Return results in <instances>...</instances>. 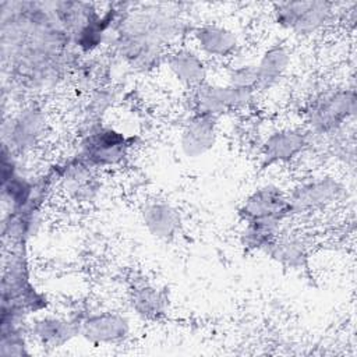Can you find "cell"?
<instances>
[{"label": "cell", "instance_id": "cell-1", "mask_svg": "<svg viewBox=\"0 0 357 357\" xmlns=\"http://www.w3.org/2000/svg\"><path fill=\"white\" fill-rule=\"evenodd\" d=\"M0 49L3 71L26 92L56 86L79 56L53 1H1Z\"/></svg>", "mask_w": 357, "mask_h": 357}, {"label": "cell", "instance_id": "cell-2", "mask_svg": "<svg viewBox=\"0 0 357 357\" xmlns=\"http://www.w3.org/2000/svg\"><path fill=\"white\" fill-rule=\"evenodd\" d=\"M47 305L46 294L39 291L31 279L26 247H8L3 261L1 311L28 317L46 311Z\"/></svg>", "mask_w": 357, "mask_h": 357}, {"label": "cell", "instance_id": "cell-3", "mask_svg": "<svg viewBox=\"0 0 357 357\" xmlns=\"http://www.w3.org/2000/svg\"><path fill=\"white\" fill-rule=\"evenodd\" d=\"M49 134V114L42 103L29 100L3 116L1 146L24 159L42 146Z\"/></svg>", "mask_w": 357, "mask_h": 357}, {"label": "cell", "instance_id": "cell-4", "mask_svg": "<svg viewBox=\"0 0 357 357\" xmlns=\"http://www.w3.org/2000/svg\"><path fill=\"white\" fill-rule=\"evenodd\" d=\"M135 138L102 123L84 130L75 155L89 167L102 172L119 167L134 149Z\"/></svg>", "mask_w": 357, "mask_h": 357}, {"label": "cell", "instance_id": "cell-5", "mask_svg": "<svg viewBox=\"0 0 357 357\" xmlns=\"http://www.w3.org/2000/svg\"><path fill=\"white\" fill-rule=\"evenodd\" d=\"M337 4L324 0L279 1L272 4V21L282 31L297 38H311L324 32L336 17Z\"/></svg>", "mask_w": 357, "mask_h": 357}, {"label": "cell", "instance_id": "cell-6", "mask_svg": "<svg viewBox=\"0 0 357 357\" xmlns=\"http://www.w3.org/2000/svg\"><path fill=\"white\" fill-rule=\"evenodd\" d=\"M356 92L351 88L329 89L312 99L305 112V130L311 135H335L356 114Z\"/></svg>", "mask_w": 357, "mask_h": 357}, {"label": "cell", "instance_id": "cell-7", "mask_svg": "<svg viewBox=\"0 0 357 357\" xmlns=\"http://www.w3.org/2000/svg\"><path fill=\"white\" fill-rule=\"evenodd\" d=\"M257 98L252 89L236 88L227 84L211 82L209 79L190 91L191 113H204L219 119L230 112L248 109Z\"/></svg>", "mask_w": 357, "mask_h": 357}, {"label": "cell", "instance_id": "cell-8", "mask_svg": "<svg viewBox=\"0 0 357 357\" xmlns=\"http://www.w3.org/2000/svg\"><path fill=\"white\" fill-rule=\"evenodd\" d=\"M293 216L287 190L265 183L245 195L238 206V218L244 222H266L283 226Z\"/></svg>", "mask_w": 357, "mask_h": 357}, {"label": "cell", "instance_id": "cell-9", "mask_svg": "<svg viewBox=\"0 0 357 357\" xmlns=\"http://www.w3.org/2000/svg\"><path fill=\"white\" fill-rule=\"evenodd\" d=\"M75 318L78 322V336L95 347L120 344L132 332L130 317L117 310H93Z\"/></svg>", "mask_w": 357, "mask_h": 357}, {"label": "cell", "instance_id": "cell-10", "mask_svg": "<svg viewBox=\"0 0 357 357\" xmlns=\"http://www.w3.org/2000/svg\"><path fill=\"white\" fill-rule=\"evenodd\" d=\"M311 139L312 135L305 127L284 126L271 131L261 144V166L269 169L293 163L310 148Z\"/></svg>", "mask_w": 357, "mask_h": 357}, {"label": "cell", "instance_id": "cell-11", "mask_svg": "<svg viewBox=\"0 0 357 357\" xmlns=\"http://www.w3.org/2000/svg\"><path fill=\"white\" fill-rule=\"evenodd\" d=\"M191 46L208 61H230L241 47L240 33L225 22H202L190 29Z\"/></svg>", "mask_w": 357, "mask_h": 357}, {"label": "cell", "instance_id": "cell-12", "mask_svg": "<svg viewBox=\"0 0 357 357\" xmlns=\"http://www.w3.org/2000/svg\"><path fill=\"white\" fill-rule=\"evenodd\" d=\"M293 215L325 209L344 194L343 184L333 176H315L287 190Z\"/></svg>", "mask_w": 357, "mask_h": 357}, {"label": "cell", "instance_id": "cell-13", "mask_svg": "<svg viewBox=\"0 0 357 357\" xmlns=\"http://www.w3.org/2000/svg\"><path fill=\"white\" fill-rule=\"evenodd\" d=\"M169 77L181 88L192 91L208 81V61L191 46L177 45L172 47L163 61Z\"/></svg>", "mask_w": 357, "mask_h": 357}, {"label": "cell", "instance_id": "cell-14", "mask_svg": "<svg viewBox=\"0 0 357 357\" xmlns=\"http://www.w3.org/2000/svg\"><path fill=\"white\" fill-rule=\"evenodd\" d=\"M218 120L204 113H191L178 132V149L187 159L208 155L218 142Z\"/></svg>", "mask_w": 357, "mask_h": 357}, {"label": "cell", "instance_id": "cell-15", "mask_svg": "<svg viewBox=\"0 0 357 357\" xmlns=\"http://www.w3.org/2000/svg\"><path fill=\"white\" fill-rule=\"evenodd\" d=\"M29 337L40 347L54 350L68 344L78 337V322L75 317H64L52 312L33 315L28 322Z\"/></svg>", "mask_w": 357, "mask_h": 357}, {"label": "cell", "instance_id": "cell-16", "mask_svg": "<svg viewBox=\"0 0 357 357\" xmlns=\"http://www.w3.org/2000/svg\"><path fill=\"white\" fill-rule=\"evenodd\" d=\"M139 219L146 233L159 241L174 240L183 227L180 209L166 199L146 201L139 209Z\"/></svg>", "mask_w": 357, "mask_h": 357}, {"label": "cell", "instance_id": "cell-17", "mask_svg": "<svg viewBox=\"0 0 357 357\" xmlns=\"http://www.w3.org/2000/svg\"><path fill=\"white\" fill-rule=\"evenodd\" d=\"M291 67V52L284 43L266 46L255 59L257 92L273 89Z\"/></svg>", "mask_w": 357, "mask_h": 357}, {"label": "cell", "instance_id": "cell-18", "mask_svg": "<svg viewBox=\"0 0 357 357\" xmlns=\"http://www.w3.org/2000/svg\"><path fill=\"white\" fill-rule=\"evenodd\" d=\"M128 303L132 312L145 321L162 318L169 308L167 291L146 279L134 282L128 290Z\"/></svg>", "mask_w": 357, "mask_h": 357}, {"label": "cell", "instance_id": "cell-19", "mask_svg": "<svg viewBox=\"0 0 357 357\" xmlns=\"http://www.w3.org/2000/svg\"><path fill=\"white\" fill-rule=\"evenodd\" d=\"M280 231V225L266 222H244L240 231V244L247 252H268Z\"/></svg>", "mask_w": 357, "mask_h": 357}, {"label": "cell", "instance_id": "cell-20", "mask_svg": "<svg viewBox=\"0 0 357 357\" xmlns=\"http://www.w3.org/2000/svg\"><path fill=\"white\" fill-rule=\"evenodd\" d=\"M266 254L287 268H297L307 258V244L296 234H279Z\"/></svg>", "mask_w": 357, "mask_h": 357}, {"label": "cell", "instance_id": "cell-21", "mask_svg": "<svg viewBox=\"0 0 357 357\" xmlns=\"http://www.w3.org/2000/svg\"><path fill=\"white\" fill-rule=\"evenodd\" d=\"M225 84L236 88L252 89L257 92L255 60L238 59V54H237L230 61H227V68L225 73Z\"/></svg>", "mask_w": 357, "mask_h": 357}, {"label": "cell", "instance_id": "cell-22", "mask_svg": "<svg viewBox=\"0 0 357 357\" xmlns=\"http://www.w3.org/2000/svg\"><path fill=\"white\" fill-rule=\"evenodd\" d=\"M29 332L28 325L0 328V356L21 357L29 356Z\"/></svg>", "mask_w": 357, "mask_h": 357}]
</instances>
